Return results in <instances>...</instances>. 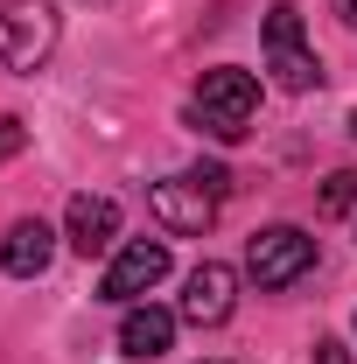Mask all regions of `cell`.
<instances>
[{
	"label": "cell",
	"mask_w": 357,
	"mask_h": 364,
	"mask_svg": "<svg viewBox=\"0 0 357 364\" xmlns=\"http://www.w3.org/2000/svg\"><path fill=\"white\" fill-rule=\"evenodd\" d=\"M267 63L280 91H315L322 85V63L309 49V28H302V7L294 0H273L267 7Z\"/></svg>",
	"instance_id": "obj_3"
},
{
	"label": "cell",
	"mask_w": 357,
	"mask_h": 364,
	"mask_svg": "<svg viewBox=\"0 0 357 364\" xmlns=\"http://www.w3.org/2000/svg\"><path fill=\"white\" fill-rule=\"evenodd\" d=\"M231 309H238V273L218 267V259H203V267L182 280V322H196V329H218V322H231Z\"/></svg>",
	"instance_id": "obj_7"
},
{
	"label": "cell",
	"mask_w": 357,
	"mask_h": 364,
	"mask_svg": "<svg viewBox=\"0 0 357 364\" xmlns=\"http://www.w3.org/2000/svg\"><path fill=\"white\" fill-rule=\"evenodd\" d=\"M343 210H357V168H336L322 182V218H343Z\"/></svg>",
	"instance_id": "obj_11"
},
{
	"label": "cell",
	"mask_w": 357,
	"mask_h": 364,
	"mask_svg": "<svg viewBox=\"0 0 357 364\" xmlns=\"http://www.w3.org/2000/svg\"><path fill=\"white\" fill-rule=\"evenodd\" d=\"M351 134H357V112H351Z\"/></svg>",
	"instance_id": "obj_15"
},
{
	"label": "cell",
	"mask_w": 357,
	"mask_h": 364,
	"mask_svg": "<svg viewBox=\"0 0 357 364\" xmlns=\"http://www.w3.org/2000/svg\"><path fill=\"white\" fill-rule=\"evenodd\" d=\"M161 280H169V245H161V238H134V245L112 252L98 294H105V301H140V294H154Z\"/></svg>",
	"instance_id": "obj_6"
},
{
	"label": "cell",
	"mask_w": 357,
	"mask_h": 364,
	"mask_svg": "<svg viewBox=\"0 0 357 364\" xmlns=\"http://www.w3.org/2000/svg\"><path fill=\"white\" fill-rule=\"evenodd\" d=\"M56 36H63L56 0H7L0 7V70L36 77L49 63V49H56Z\"/></svg>",
	"instance_id": "obj_1"
},
{
	"label": "cell",
	"mask_w": 357,
	"mask_h": 364,
	"mask_svg": "<svg viewBox=\"0 0 357 364\" xmlns=\"http://www.w3.org/2000/svg\"><path fill=\"white\" fill-rule=\"evenodd\" d=\"M49 259H56V231H49L43 218H21V225L0 238V267L14 273V280H36V273H49Z\"/></svg>",
	"instance_id": "obj_9"
},
{
	"label": "cell",
	"mask_w": 357,
	"mask_h": 364,
	"mask_svg": "<svg viewBox=\"0 0 357 364\" xmlns=\"http://www.w3.org/2000/svg\"><path fill=\"white\" fill-rule=\"evenodd\" d=\"M315 364H351V350H343L336 336H322V343H315Z\"/></svg>",
	"instance_id": "obj_13"
},
{
	"label": "cell",
	"mask_w": 357,
	"mask_h": 364,
	"mask_svg": "<svg viewBox=\"0 0 357 364\" xmlns=\"http://www.w3.org/2000/svg\"><path fill=\"white\" fill-rule=\"evenodd\" d=\"M63 238H70V245H78V252H105V245H112V238H119V203H112V196H70V210H63Z\"/></svg>",
	"instance_id": "obj_8"
},
{
	"label": "cell",
	"mask_w": 357,
	"mask_h": 364,
	"mask_svg": "<svg viewBox=\"0 0 357 364\" xmlns=\"http://www.w3.org/2000/svg\"><path fill=\"white\" fill-rule=\"evenodd\" d=\"M176 343V316L169 309H127V322H119V350L127 358H161Z\"/></svg>",
	"instance_id": "obj_10"
},
{
	"label": "cell",
	"mask_w": 357,
	"mask_h": 364,
	"mask_svg": "<svg viewBox=\"0 0 357 364\" xmlns=\"http://www.w3.org/2000/svg\"><path fill=\"white\" fill-rule=\"evenodd\" d=\"M21 147H28V127H21L14 112H0V161H14Z\"/></svg>",
	"instance_id": "obj_12"
},
{
	"label": "cell",
	"mask_w": 357,
	"mask_h": 364,
	"mask_svg": "<svg viewBox=\"0 0 357 364\" xmlns=\"http://www.w3.org/2000/svg\"><path fill=\"white\" fill-rule=\"evenodd\" d=\"M224 196H211L203 182H196V168L189 176H169L147 189V210L161 218V231H176V238H196V231H211V218H218Z\"/></svg>",
	"instance_id": "obj_5"
},
{
	"label": "cell",
	"mask_w": 357,
	"mask_h": 364,
	"mask_svg": "<svg viewBox=\"0 0 357 364\" xmlns=\"http://www.w3.org/2000/svg\"><path fill=\"white\" fill-rule=\"evenodd\" d=\"M252 112H260V77L252 70H203V85H196V119H203V134L211 140H245L252 134Z\"/></svg>",
	"instance_id": "obj_2"
},
{
	"label": "cell",
	"mask_w": 357,
	"mask_h": 364,
	"mask_svg": "<svg viewBox=\"0 0 357 364\" xmlns=\"http://www.w3.org/2000/svg\"><path fill=\"white\" fill-rule=\"evenodd\" d=\"M196 182H203L211 196H231V176H224V168H196Z\"/></svg>",
	"instance_id": "obj_14"
},
{
	"label": "cell",
	"mask_w": 357,
	"mask_h": 364,
	"mask_svg": "<svg viewBox=\"0 0 357 364\" xmlns=\"http://www.w3.org/2000/svg\"><path fill=\"white\" fill-rule=\"evenodd\" d=\"M309 267H315V238L294 231V225H267V231H252V245H245V273L260 287H294Z\"/></svg>",
	"instance_id": "obj_4"
}]
</instances>
